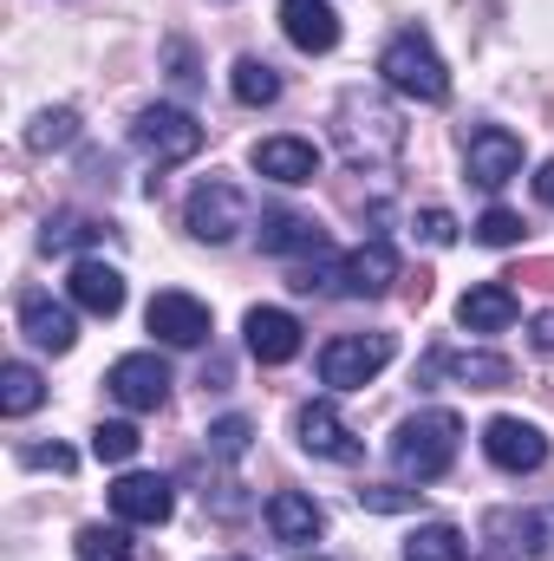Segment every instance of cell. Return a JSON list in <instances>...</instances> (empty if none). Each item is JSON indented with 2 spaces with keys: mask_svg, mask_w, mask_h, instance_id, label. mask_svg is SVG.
<instances>
[{
  "mask_svg": "<svg viewBox=\"0 0 554 561\" xmlns=\"http://www.w3.org/2000/svg\"><path fill=\"white\" fill-rule=\"evenodd\" d=\"M457 444H463V419L430 405V412H412L392 437V463L405 483H437L450 463H457Z\"/></svg>",
  "mask_w": 554,
  "mask_h": 561,
  "instance_id": "cell-1",
  "label": "cell"
},
{
  "mask_svg": "<svg viewBox=\"0 0 554 561\" xmlns=\"http://www.w3.org/2000/svg\"><path fill=\"white\" fill-rule=\"evenodd\" d=\"M379 79H385L392 92L417 99V105H443V99H450V72H443V59H437V46H430L424 26H405V33L385 39V53H379Z\"/></svg>",
  "mask_w": 554,
  "mask_h": 561,
  "instance_id": "cell-2",
  "label": "cell"
},
{
  "mask_svg": "<svg viewBox=\"0 0 554 561\" xmlns=\"http://www.w3.org/2000/svg\"><path fill=\"white\" fill-rule=\"evenodd\" d=\"M333 131H339V150H346L353 163H385V157L405 150V118H399L379 92H346Z\"/></svg>",
  "mask_w": 554,
  "mask_h": 561,
  "instance_id": "cell-3",
  "label": "cell"
},
{
  "mask_svg": "<svg viewBox=\"0 0 554 561\" xmlns=\"http://www.w3.org/2000/svg\"><path fill=\"white\" fill-rule=\"evenodd\" d=\"M392 353H399L392 333H339V340L320 346V379H326L333 392H366V386L392 366Z\"/></svg>",
  "mask_w": 554,
  "mask_h": 561,
  "instance_id": "cell-4",
  "label": "cell"
},
{
  "mask_svg": "<svg viewBox=\"0 0 554 561\" xmlns=\"http://www.w3.org/2000/svg\"><path fill=\"white\" fill-rule=\"evenodd\" d=\"M554 556V510H496L483 523V561H542Z\"/></svg>",
  "mask_w": 554,
  "mask_h": 561,
  "instance_id": "cell-5",
  "label": "cell"
},
{
  "mask_svg": "<svg viewBox=\"0 0 554 561\" xmlns=\"http://www.w3.org/2000/svg\"><path fill=\"white\" fill-rule=\"evenodd\" d=\"M183 222H189V236H196V242L222 249V242H235V236L249 229V196H242L235 183L209 176V183H196V190H189V203H183Z\"/></svg>",
  "mask_w": 554,
  "mask_h": 561,
  "instance_id": "cell-6",
  "label": "cell"
},
{
  "mask_svg": "<svg viewBox=\"0 0 554 561\" xmlns=\"http://www.w3.org/2000/svg\"><path fill=\"white\" fill-rule=\"evenodd\" d=\"M131 144H138L157 170H170V163H189L203 150V125L189 112H176V105H143L138 125H131Z\"/></svg>",
  "mask_w": 554,
  "mask_h": 561,
  "instance_id": "cell-7",
  "label": "cell"
},
{
  "mask_svg": "<svg viewBox=\"0 0 554 561\" xmlns=\"http://www.w3.org/2000/svg\"><path fill=\"white\" fill-rule=\"evenodd\" d=\"M170 510H176V490H170V477H157V470H125V477L112 483V516H118L125 529H163Z\"/></svg>",
  "mask_w": 554,
  "mask_h": 561,
  "instance_id": "cell-8",
  "label": "cell"
},
{
  "mask_svg": "<svg viewBox=\"0 0 554 561\" xmlns=\"http://www.w3.org/2000/svg\"><path fill=\"white\" fill-rule=\"evenodd\" d=\"M392 280H399V249H392L385 236H372V242H359L353 255H339V268H333V294L379 300V294H392Z\"/></svg>",
  "mask_w": 554,
  "mask_h": 561,
  "instance_id": "cell-9",
  "label": "cell"
},
{
  "mask_svg": "<svg viewBox=\"0 0 554 561\" xmlns=\"http://www.w3.org/2000/svg\"><path fill=\"white\" fill-rule=\"evenodd\" d=\"M437 379H457V386H470V392H496V386L516 379V366H509L503 353H450V346H437V353H424L417 386H437Z\"/></svg>",
  "mask_w": 554,
  "mask_h": 561,
  "instance_id": "cell-10",
  "label": "cell"
},
{
  "mask_svg": "<svg viewBox=\"0 0 554 561\" xmlns=\"http://www.w3.org/2000/svg\"><path fill=\"white\" fill-rule=\"evenodd\" d=\"M483 457L496 470H509V477H529V470L549 463V437H542V424H529V419H489L483 424Z\"/></svg>",
  "mask_w": 554,
  "mask_h": 561,
  "instance_id": "cell-11",
  "label": "cell"
},
{
  "mask_svg": "<svg viewBox=\"0 0 554 561\" xmlns=\"http://www.w3.org/2000/svg\"><path fill=\"white\" fill-rule=\"evenodd\" d=\"M293 437H300L307 457H326V463H359V457H366V444L353 437V424L339 419L326 399H313V405L293 412Z\"/></svg>",
  "mask_w": 554,
  "mask_h": 561,
  "instance_id": "cell-12",
  "label": "cell"
},
{
  "mask_svg": "<svg viewBox=\"0 0 554 561\" xmlns=\"http://www.w3.org/2000/svg\"><path fill=\"white\" fill-rule=\"evenodd\" d=\"M143 327H150L163 346H203V340H209V307H203L196 294H183V287H163V294H150Z\"/></svg>",
  "mask_w": 554,
  "mask_h": 561,
  "instance_id": "cell-13",
  "label": "cell"
},
{
  "mask_svg": "<svg viewBox=\"0 0 554 561\" xmlns=\"http://www.w3.org/2000/svg\"><path fill=\"white\" fill-rule=\"evenodd\" d=\"M105 386H112V399H118L125 412H157V405L170 399V366H163L157 353H125V359H112Z\"/></svg>",
  "mask_w": 554,
  "mask_h": 561,
  "instance_id": "cell-14",
  "label": "cell"
},
{
  "mask_svg": "<svg viewBox=\"0 0 554 561\" xmlns=\"http://www.w3.org/2000/svg\"><path fill=\"white\" fill-rule=\"evenodd\" d=\"M463 170H470V183H483V190H503V183H516V176H522V138H516V131H503V125H483V131H470Z\"/></svg>",
  "mask_w": 554,
  "mask_h": 561,
  "instance_id": "cell-15",
  "label": "cell"
},
{
  "mask_svg": "<svg viewBox=\"0 0 554 561\" xmlns=\"http://www.w3.org/2000/svg\"><path fill=\"white\" fill-rule=\"evenodd\" d=\"M249 163H255L268 183L300 190V183H313V176H320V144H307V138H262L255 150H249Z\"/></svg>",
  "mask_w": 554,
  "mask_h": 561,
  "instance_id": "cell-16",
  "label": "cell"
},
{
  "mask_svg": "<svg viewBox=\"0 0 554 561\" xmlns=\"http://www.w3.org/2000/svg\"><path fill=\"white\" fill-rule=\"evenodd\" d=\"M20 333H26L39 353H72V340H79L72 307L53 300V294H20Z\"/></svg>",
  "mask_w": 554,
  "mask_h": 561,
  "instance_id": "cell-17",
  "label": "cell"
},
{
  "mask_svg": "<svg viewBox=\"0 0 554 561\" xmlns=\"http://www.w3.org/2000/svg\"><path fill=\"white\" fill-rule=\"evenodd\" d=\"M268 529H275V542H287V549H307V542L326 536V510L313 496H300V490H275L268 496Z\"/></svg>",
  "mask_w": 554,
  "mask_h": 561,
  "instance_id": "cell-18",
  "label": "cell"
},
{
  "mask_svg": "<svg viewBox=\"0 0 554 561\" xmlns=\"http://www.w3.org/2000/svg\"><path fill=\"white\" fill-rule=\"evenodd\" d=\"M242 333H249V353H255L262 366H287V359L300 353V320H293L287 307H255V313L242 320Z\"/></svg>",
  "mask_w": 554,
  "mask_h": 561,
  "instance_id": "cell-19",
  "label": "cell"
},
{
  "mask_svg": "<svg viewBox=\"0 0 554 561\" xmlns=\"http://www.w3.org/2000/svg\"><path fill=\"white\" fill-rule=\"evenodd\" d=\"M516 313H522V300L509 280H483L457 300V327H470V333H503V327H516Z\"/></svg>",
  "mask_w": 554,
  "mask_h": 561,
  "instance_id": "cell-20",
  "label": "cell"
},
{
  "mask_svg": "<svg viewBox=\"0 0 554 561\" xmlns=\"http://www.w3.org/2000/svg\"><path fill=\"white\" fill-rule=\"evenodd\" d=\"M280 33L300 53H333L339 46V13L326 0H280Z\"/></svg>",
  "mask_w": 554,
  "mask_h": 561,
  "instance_id": "cell-21",
  "label": "cell"
},
{
  "mask_svg": "<svg viewBox=\"0 0 554 561\" xmlns=\"http://www.w3.org/2000/svg\"><path fill=\"white\" fill-rule=\"evenodd\" d=\"M66 287H72V307H85L92 320H112V313L125 307V275H118L112 262H92V255L72 262V280H66Z\"/></svg>",
  "mask_w": 554,
  "mask_h": 561,
  "instance_id": "cell-22",
  "label": "cell"
},
{
  "mask_svg": "<svg viewBox=\"0 0 554 561\" xmlns=\"http://www.w3.org/2000/svg\"><path fill=\"white\" fill-rule=\"evenodd\" d=\"M262 249H268V255H320V249H326V236H320V222H313V216L268 209V216H262Z\"/></svg>",
  "mask_w": 554,
  "mask_h": 561,
  "instance_id": "cell-23",
  "label": "cell"
},
{
  "mask_svg": "<svg viewBox=\"0 0 554 561\" xmlns=\"http://www.w3.org/2000/svg\"><path fill=\"white\" fill-rule=\"evenodd\" d=\"M46 405V379L26 366V359H7L0 366V412L7 419H26V412H39Z\"/></svg>",
  "mask_w": 554,
  "mask_h": 561,
  "instance_id": "cell-24",
  "label": "cell"
},
{
  "mask_svg": "<svg viewBox=\"0 0 554 561\" xmlns=\"http://www.w3.org/2000/svg\"><path fill=\"white\" fill-rule=\"evenodd\" d=\"M229 92H235V105H249V112H262V105H275L280 99V72L268 59H235V72H229Z\"/></svg>",
  "mask_w": 554,
  "mask_h": 561,
  "instance_id": "cell-25",
  "label": "cell"
},
{
  "mask_svg": "<svg viewBox=\"0 0 554 561\" xmlns=\"http://www.w3.org/2000/svg\"><path fill=\"white\" fill-rule=\"evenodd\" d=\"M99 236H112V222H92V216H46V236H39V249H46V255H66V249H85V242H99Z\"/></svg>",
  "mask_w": 554,
  "mask_h": 561,
  "instance_id": "cell-26",
  "label": "cell"
},
{
  "mask_svg": "<svg viewBox=\"0 0 554 561\" xmlns=\"http://www.w3.org/2000/svg\"><path fill=\"white\" fill-rule=\"evenodd\" d=\"M405 561H470V542L450 523H424L412 542H405Z\"/></svg>",
  "mask_w": 554,
  "mask_h": 561,
  "instance_id": "cell-27",
  "label": "cell"
},
{
  "mask_svg": "<svg viewBox=\"0 0 554 561\" xmlns=\"http://www.w3.org/2000/svg\"><path fill=\"white\" fill-rule=\"evenodd\" d=\"M72 138H79V112H72V105L39 112V118L26 125V150H39V157H46V150H66Z\"/></svg>",
  "mask_w": 554,
  "mask_h": 561,
  "instance_id": "cell-28",
  "label": "cell"
},
{
  "mask_svg": "<svg viewBox=\"0 0 554 561\" xmlns=\"http://www.w3.org/2000/svg\"><path fill=\"white\" fill-rule=\"evenodd\" d=\"M72 549H79V561H131V536H125V523H112V529L105 523H85Z\"/></svg>",
  "mask_w": 554,
  "mask_h": 561,
  "instance_id": "cell-29",
  "label": "cell"
},
{
  "mask_svg": "<svg viewBox=\"0 0 554 561\" xmlns=\"http://www.w3.org/2000/svg\"><path fill=\"white\" fill-rule=\"evenodd\" d=\"M138 424H125V419H112V424H99V431H92V457H99V463H131V457H138Z\"/></svg>",
  "mask_w": 554,
  "mask_h": 561,
  "instance_id": "cell-30",
  "label": "cell"
},
{
  "mask_svg": "<svg viewBox=\"0 0 554 561\" xmlns=\"http://www.w3.org/2000/svg\"><path fill=\"white\" fill-rule=\"evenodd\" d=\"M249 437H255V424L242 419V412H229V419H216V424H209V457L235 463V457H249Z\"/></svg>",
  "mask_w": 554,
  "mask_h": 561,
  "instance_id": "cell-31",
  "label": "cell"
},
{
  "mask_svg": "<svg viewBox=\"0 0 554 561\" xmlns=\"http://www.w3.org/2000/svg\"><path fill=\"white\" fill-rule=\"evenodd\" d=\"M476 242H483V249H516V242H522V216L503 209V203H489V209L476 216Z\"/></svg>",
  "mask_w": 554,
  "mask_h": 561,
  "instance_id": "cell-32",
  "label": "cell"
},
{
  "mask_svg": "<svg viewBox=\"0 0 554 561\" xmlns=\"http://www.w3.org/2000/svg\"><path fill=\"white\" fill-rule=\"evenodd\" d=\"M359 510H372V516H405V510H417V490H399V483H366V490H359Z\"/></svg>",
  "mask_w": 554,
  "mask_h": 561,
  "instance_id": "cell-33",
  "label": "cell"
},
{
  "mask_svg": "<svg viewBox=\"0 0 554 561\" xmlns=\"http://www.w3.org/2000/svg\"><path fill=\"white\" fill-rule=\"evenodd\" d=\"M417 236H424L430 249H450V242H457V216H450V209H424V216H417Z\"/></svg>",
  "mask_w": 554,
  "mask_h": 561,
  "instance_id": "cell-34",
  "label": "cell"
},
{
  "mask_svg": "<svg viewBox=\"0 0 554 561\" xmlns=\"http://www.w3.org/2000/svg\"><path fill=\"white\" fill-rule=\"evenodd\" d=\"M20 463H26V470H59V477H66V470H72V450H66V444H26Z\"/></svg>",
  "mask_w": 554,
  "mask_h": 561,
  "instance_id": "cell-35",
  "label": "cell"
},
{
  "mask_svg": "<svg viewBox=\"0 0 554 561\" xmlns=\"http://www.w3.org/2000/svg\"><path fill=\"white\" fill-rule=\"evenodd\" d=\"M535 196H542V203L554 209V157L542 163V170H535Z\"/></svg>",
  "mask_w": 554,
  "mask_h": 561,
  "instance_id": "cell-36",
  "label": "cell"
},
{
  "mask_svg": "<svg viewBox=\"0 0 554 561\" xmlns=\"http://www.w3.org/2000/svg\"><path fill=\"white\" fill-rule=\"evenodd\" d=\"M535 353H554V313L535 320Z\"/></svg>",
  "mask_w": 554,
  "mask_h": 561,
  "instance_id": "cell-37",
  "label": "cell"
}]
</instances>
